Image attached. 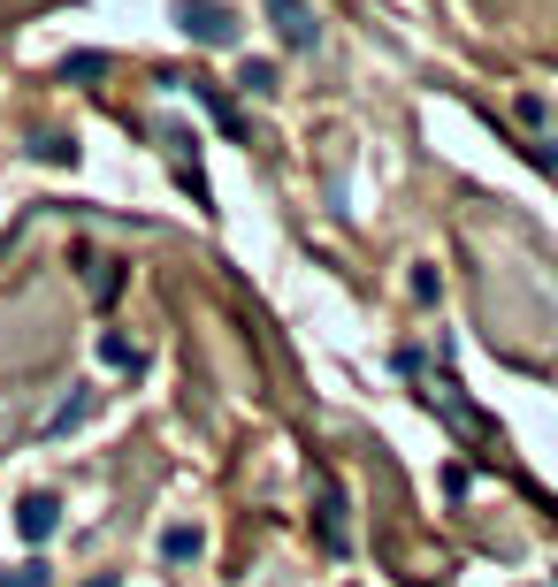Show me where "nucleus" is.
Wrapping results in <instances>:
<instances>
[{
  "label": "nucleus",
  "instance_id": "nucleus-4",
  "mask_svg": "<svg viewBox=\"0 0 558 587\" xmlns=\"http://www.w3.org/2000/svg\"><path fill=\"white\" fill-rule=\"evenodd\" d=\"M199 550H207V542H199V527H169V534H161V557H169V565H191Z\"/></svg>",
  "mask_w": 558,
  "mask_h": 587
},
{
  "label": "nucleus",
  "instance_id": "nucleus-5",
  "mask_svg": "<svg viewBox=\"0 0 558 587\" xmlns=\"http://www.w3.org/2000/svg\"><path fill=\"white\" fill-rule=\"evenodd\" d=\"M100 359H108V366H131V374H138V343H131V336H115V328L100 336Z\"/></svg>",
  "mask_w": 558,
  "mask_h": 587
},
{
  "label": "nucleus",
  "instance_id": "nucleus-7",
  "mask_svg": "<svg viewBox=\"0 0 558 587\" xmlns=\"http://www.w3.org/2000/svg\"><path fill=\"white\" fill-rule=\"evenodd\" d=\"M85 413H92V397H85V390H77V397H69V405H62V413H54V420H46V428H54V436H69V428H77V420H85Z\"/></svg>",
  "mask_w": 558,
  "mask_h": 587
},
{
  "label": "nucleus",
  "instance_id": "nucleus-10",
  "mask_svg": "<svg viewBox=\"0 0 558 587\" xmlns=\"http://www.w3.org/2000/svg\"><path fill=\"white\" fill-rule=\"evenodd\" d=\"M405 291H413V297H421V305H428V297L444 291V283H436V268H413V283H405Z\"/></svg>",
  "mask_w": 558,
  "mask_h": 587
},
{
  "label": "nucleus",
  "instance_id": "nucleus-11",
  "mask_svg": "<svg viewBox=\"0 0 558 587\" xmlns=\"http://www.w3.org/2000/svg\"><path fill=\"white\" fill-rule=\"evenodd\" d=\"M85 587H123V573H92V580H85Z\"/></svg>",
  "mask_w": 558,
  "mask_h": 587
},
{
  "label": "nucleus",
  "instance_id": "nucleus-8",
  "mask_svg": "<svg viewBox=\"0 0 558 587\" xmlns=\"http://www.w3.org/2000/svg\"><path fill=\"white\" fill-rule=\"evenodd\" d=\"M100 69H108V54H69L62 61V77H100Z\"/></svg>",
  "mask_w": 558,
  "mask_h": 587
},
{
  "label": "nucleus",
  "instance_id": "nucleus-2",
  "mask_svg": "<svg viewBox=\"0 0 558 587\" xmlns=\"http://www.w3.org/2000/svg\"><path fill=\"white\" fill-rule=\"evenodd\" d=\"M268 23H276V38H283L291 54L314 46V8H306V0H268Z\"/></svg>",
  "mask_w": 558,
  "mask_h": 587
},
{
  "label": "nucleus",
  "instance_id": "nucleus-1",
  "mask_svg": "<svg viewBox=\"0 0 558 587\" xmlns=\"http://www.w3.org/2000/svg\"><path fill=\"white\" fill-rule=\"evenodd\" d=\"M177 23H185V38H199V46H237V15L222 0H185Z\"/></svg>",
  "mask_w": 558,
  "mask_h": 587
},
{
  "label": "nucleus",
  "instance_id": "nucleus-3",
  "mask_svg": "<svg viewBox=\"0 0 558 587\" xmlns=\"http://www.w3.org/2000/svg\"><path fill=\"white\" fill-rule=\"evenodd\" d=\"M15 527H23V542H46V534L62 527V504L38 488V496H23V504H15Z\"/></svg>",
  "mask_w": 558,
  "mask_h": 587
},
{
  "label": "nucleus",
  "instance_id": "nucleus-9",
  "mask_svg": "<svg viewBox=\"0 0 558 587\" xmlns=\"http://www.w3.org/2000/svg\"><path fill=\"white\" fill-rule=\"evenodd\" d=\"M8 587H54V580H46V565L31 557V565H15V573H8Z\"/></svg>",
  "mask_w": 558,
  "mask_h": 587
},
{
  "label": "nucleus",
  "instance_id": "nucleus-6",
  "mask_svg": "<svg viewBox=\"0 0 558 587\" xmlns=\"http://www.w3.org/2000/svg\"><path fill=\"white\" fill-rule=\"evenodd\" d=\"M237 84H245V92H276V61H245Z\"/></svg>",
  "mask_w": 558,
  "mask_h": 587
}]
</instances>
